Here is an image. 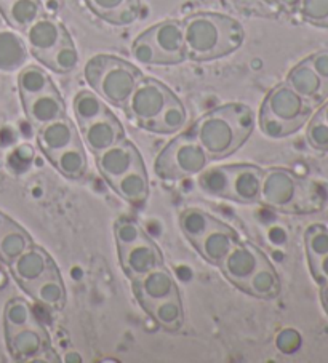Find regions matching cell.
Instances as JSON below:
<instances>
[{
	"mask_svg": "<svg viewBox=\"0 0 328 363\" xmlns=\"http://www.w3.org/2000/svg\"><path fill=\"white\" fill-rule=\"evenodd\" d=\"M255 128V116L248 106L232 103L208 112L194 125L191 133L210 160L234 154Z\"/></svg>",
	"mask_w": 328,
	"mask_h": 363,
	"instance_id": "1",
	"label": "cell"
},
{
	"mask_svg": "<svg viewBox=\"0 0 328 363\" xmlns=\"http://www.w3.org/2000/svg\"><path fill=\"white\" fill-rule=\"evenodd\" d=\"M186 55L192 61H213L237 52L245 40L242 24L231 16L200 11L182 21Z\"/></svg>",
	"mask_w": 328,
	"mask_h": 363,
	"instance_id": "2",
	"label": "cell"
},
{
	"mask_svg": "<svg viewBox=\"0 0 328 363\" xmlns=\"http://www.w3.org/2000/svg\"><path fill=\"white\" fill-rule=\"evenodd\" d=\"M85 80L93 91L116 108H125V104L144 77L135 65L111 55H97L87 61Z\"/></svg>",
	"mask_w": 328,
	"mask_h": 363,
	"instance_id": "3",
	"label": "cell"
},
{
	"mask_svg": "<svg viewBox=\"0 0 328 363\" xmlns=\"http://www.w3.org/2000/svg\"><path fill=\"white\" fill-rule=\"evenodd\" d=\"M260 202L277 210L309 211L317 210L312 203L320 202V199L311 189V184L295 177L292 172L273 168L264 172Z\"/></svg>",
	"mask_w": 328,
	"mask_h": 363,
	"instance_id": "4",
	"label": "cell"
},
{
	"mask_svg": "<svg viewBox=\"0 0 328 363\" xmlns=\"http://www.w3.org/2000/svg\"><path fill=\"white\" fill-rule=\"evenodd\" d=\"M208 155L194 135L176 136L157 155L154 170L162 179H182L202 173L208 165Z\"/></svg>",
	"mask_w": 328,
	"mask_h": 363,
	"instance_id": "5",
	"label": "cell"
},
{
	"mask_svg": "<svg viewBox=\"0 0 328 363\" xmlns=\"http://www.w3.org/2000/svg\"><path fill=\"white\" fill-rule=\"evenodd\" d=\"M175 98L176 95L165 84L155 79L143 77L124 109L130 118L144 127L151 121H154Z\"/></svg>",
	"mask_w": 328,
	"mask_h": 363,
	"instance_id": "6",
	"label": "cell"
},
{
	"mask_svg": "<svg viewBox=\"0 0 328 363\" xmlns=\"http://www.w3.org/2000/svg\"><path fill=\"white\" fill-rule=\"evenodd\" d=\"M263 108L279 121L301 128L311 116L314 106L300 96L290 85L279 84L268 93Z\"/></svg>",
	"mask_w": 328,
	"mask_h": 363,
	"instance_id": "7",
	"label": "cell"
},
{
	"mask_svg": "<svg viewBox=\"0 0 328 363\" xmlns=\"http://www.w3.org/2000/svg\"><path fill=\"white\" fill-rule=\"evenodd\" d=\"M143 34L148 37L157 50L163 66L180 65V62L187 60L182 21H162L151 29L144 30Z\"/></svg>",
	"mask_w": 328,
	"mask_h": 363,
	"instance_id": "8",
	"label": "cell"
},
{
	"mask_svg": "<svg viewBox=\"0 0 328 363\" xmlns=\"http://www.w3.org/2000/svg\"><path fill=\"white\" fill-rule=\"evenodd\" d=\"M10 269L13 277L24 290L34 286L37 281L47 279L48 275L60 272L52 256L43 248L35 245L29 247L13 262H10Z\"/></svg>",
	"mask_w": 328,
	"mask_h": 363,
	"instance_id": "9",
	"label": "cell"
},
{
	"mask_svg": "<svg viewBox=\"0 0 328 363\" xmlns=\"http://www.w3.org/2000/svg\"><path fill=\"white\" fill-rule=\"evenodd\" d=\"M67 39H71V35L66 28L45 15H42L24 30V40L37 61L45 60L55 48H58Z\"/></svg>",
	"mask_w": 328,
	"mask_h": 363,
	"instance_id": "10",
	"label": "cell"
},
{
	"mask_svg": "<svg viewBox=\"0 0 328 363\" xmlns=\"http://www.w3.org/2000/svg\"><path fill=\"white\" fill-rule=\"evenodd\" d=\"M141 154L135 147L133 143H130L127 138L114 146L107 147L106 151L97 154V167L99 173L103 174L104 179L111 186L116 181L129 173L131 168H135L138 164H141Z\"/></svg>",
	"mask_w": 328,
	"mask_h": 363,
	"instance_id": "11",
	"label": "cell"
},
{
	"mask_svg": "<svg viewBox=\"0 0 328 363\" xmlns=\"http://www.w3.org/2000/svg\"><path fill=\"white\" fill-rule=\"evenodd\" d=\"M264 256L256 247L250 245V243H242L239 240L234 247H232L228 256L223 259L222 267L223 274L228 277L229 281H232L236 286L244 290V286L247 285L251 275L260 267L261 262L264 261Z\"/></svg>",
	"mask_w": 328,
	"mask_h": 363,
	"instance_id": "12",
	"label": "cell"
},
{
	"mask_svg": "<svg viewBox=\"0 0 328 363\" xmlns=\"http://www.w3.org/2000/svg\"><path fill=\"white\" fill-rule=\"evenodd\" d=\"M7 346L16 360H35L50 350V337L39 323L7 330Z\"/></svg>",
	"mask_w": 328,
	"mask_h": 363,
	"instance_id": "13",
	"label": "cell"
},
{
	"mask_svg": "<svg viewBox=\"0 0 328 363\" xmlns=\"http://www.w3.org/2000/svg\"><path fill=\"white\" fill-rule=\"evenodd\" d=\"M133 290L138 301L141 303L144 309L151 304L170 298L175 293H180L176 280L165 266L155 267L144 274L143 277L133 280Z\"/></svg>",
	"mask_w": 328,
	"mask_h": 363,
	"instance_id": "14",
	"label": "cell"
},
{
	"mask_svg": "<svg viewBox=\"0 0 328 363\" xmlns=\"http://www.w3.org/2000/svg\"><path fill=\"white\" fill-rule=\"evenodd\" d=\"M80 128L87 147L94 155L106 151L107 147L114 146V144L127 138L122 123L119 122V118L112 112H107V114L94 118V121L85 123Z\"/></svg>",
	"mask_w": 328,
	"mask_h": 363,
	"instance_id": "15",
	"label": "cell"
},
{
	"mask_svg": "<svg viewBox=\"0 0 328 363\" xmlns=\"http://www.w3.org/2000/svg\"><path fill=\"white\" fill-rule=\"evenodd\" d=\"M121 262L124 272L127 274V277L131 281L143 277L144 274H148L155 267L165 266L159 247L153 240L148 239V237H144L143 240L135 243L133 247L122 252Z\"/></svg>",
	"mask_w": 328,
	"mask_h": 363,
	"instance_id": "16",
	"label": "cell"
},
{
	"mask_svg": "<svg viewBox=\"0 0 328 363\" xmlns=\"http://www.w3.org/2000/svg\"><path fill=\"white\" fill-rule=\"evenodd\" d=\"M21 101L29 122L35 125L37 128L66 116L65 99L55 85L40 95L21 99Z\"/></svg>",
	"mask_w": 328,
	"mask_h": 363,
	"instance_id": "17",
	"label": "cell"
},
{
	"mask_svg": "<svg viewBox=\"0 0 328 363\" xmlns=\"http://www.w3.org/2000/svg\"><path fill=\"white\" fill-rule=\"evenodd\" d=\"M79 141L77 130L67 116L56 118V121L42 125L37 133V143H39L40 151L48 159H53L56 154L65 151L66 147L72 146Z\"/></svg>",
	"mask_w": 328,
	"mask_h": 363,
	"instance_id": "18",
	"label": "cell"
},
{
	"mask_svg": "<svg viewBox=\"0 0 328 363\" xmlns=\"http://www.w3.org/2000/svg\"><path fill=\"white\" fill-rule=\"evenodd\" d=\"M264 172L260 167L242 164L234 165L232 172L231 200L244 205H253L260 202Z\"/></svg>",
	"mask_w": 328,
	"mask_h": 363,
	"instance_id": "19",
	"label": "cell"
},
{
	"mask_svg": "<svg viewBox=\"0 0 328 363\" xmlns=\"http://www.w3.org/2000/svg\"><path fill=\"white\" fill-rule=\"evenodd\" d=\"M237 242L239 235L236 230L228 224L222 223L202 237L195 248L199 250L200 256L207 262H210L213 266H219Z\"/></svg>",
	"mask_w": 328,
	"mask_h": 363,
	"instance_id": "20",
	"label": "cell"
},
{
	"mask_svg": "<svg viewBox=\"0 0 328 363\" xmlns=\"http://www.w3.org/2000/svg\"><path fill=\"white\" fill-rule=\"evenodd\" d=\"M285 84L292 86L300 96L305 98L312 106L320 104L328 96V89L324 80L317 76V72L314 71L306 60L290 71Z\"/></svg>",
	"mask_w": 328,
	"mask_h": 363,
	"instance_id": "21",
	"label": "cell"
},
{
	"mask_svg": "<svg viewBox=\"0 0 328 363\" xmlns=\"http://www.w3.org/2000/svg\"><path fill=\"white\" fill-rule=\"evenodd\" d=\"M88 9L101 20L127 26L135 23L141 15V0H85Z\"/></svg>",
	"mask_w": 328,
	"mask_h": 363,
	"instance_id": "22",
	"label": "cell"
},
{
	"mask_svg": "<svg viewBox=\"0 0 328 363\" xmlns=\"http://www.w3.org/2000/svg\"><path fill=\"white\" fill-rule=\"evenodd\" d=\"M119 196H121L125 202L131 205H143L148 200L149 196V178L146 167L141 162L135 168H131L129 173L119 178L114 184H112Z\"/></svg>",
	"mask_w": 328,
	"mask_h": 363,
	"instance_id": "23",
	"label": "cell"
},
{
	"mask_svg": "<svg viewBox=\"0 0 328 363\" xmlns=\"http://www.w3.org/2000/svg\"><path fill=\"white\" fill-rule=\"evenodd\" d=\"M28 43L15 33L2 30L0 33V71L15 72L28 61Z\"/></svg>",
	"mask_w": 328,
	"mask_h": 363,
	"instance_id": "24",
	"label": "cell"
},
{
	"mask_svg": "<svg viewBox=\"0 0 328 363\" xmlns=\"http://www.w3.org/2000/svg\"><path fill=\"white\" fill-rule=\"evenodd\" d=\"M0 13L11 28L24 33L43 15V7L40 0H10L4 9H0Z\"/></svg>",
	"mask_w": 328,
	"mask_h": 363,
	"instance_id": "25",
	"label": "cell"
},
{
	"mask_svg": "<svg viewBox=\"0 0 328 363\" xmlns=\"http://www.w3.org/2000/svg\"><path fill=\"white\" fill-rule=\"evenodd\" d=\"M242 291H247L248 295H253L260 299H273L280 291V280L277 275L274 266L270 264L268 258L256 269L255 274L251 275L247 285L244 286Z\"/></svg>",
	"mask_w": 328,
	"mask_h": 363,
	"instance_id": "26",
	"label": "cell"
},
{
	"mask_svg": "<svg viewBox=\"0 0 328 363\" xmlns=\"http://www.w3.org/2000/svg\"><path fill=\"white\" fill-rule=\"evenodd\" d=\"M33 245L31 235L15 221L10 220L7 226L0 230V259L7 264L13 262L18 256Z\"/></svg>",
	"mask_w": 328,
	"mask_h": 363,
	"instance_id": "27",
	"label": "cell"
},
{
	"mask_svg": "<svg viewBox=\"0 0 328 363\" xmlns=\"http://www.w3.org/2000/svg\"><path fill=\"white\" fill-rule=\"evenodd\" d=\"M50 162H52L62 177L69 179H80L82 177H85L88 170L87 154L80 140L74 143L72 146L66 147L65 151L56 154L53 159H50Z\"/></svg>",
	"mask_w": 328,
	"mask_h": 363,
	"instance_id": "28",
	"label": "cell"
},
{
	"mask_svg": "<svg viewBox=\"0 0 328 363\" xmlns=\"http://www.w3.org/2000/svg\"><path fill=\"white\" fill-rule=\"evenodd\" d=\"M35 301L52 309H62L66 304V288L62 284L61 274L56 272L47 279L37 281L34 286L26 290Z\"/></svg>",
	"mask_w": 328,
	"mask_h": 363,
	"instance_id": "29",
	"label": "cell"
},
{
	"mask_svg": "<svg viewBox=\"0 0 328 363\" xmlns=\"http://www.w3.org/2000/svg\"><path fill=\"white\" fill-rule=\"evenodd\" d=\"M222 224L217 218L208 215L207 211L200 208H187L180 215V228L186 239L195 247L202 237L210 233L213 228Z\"/></svg>",
	"mask_w": 328,
	"mask_h": 363,
	"instance_id": "30",
	"label": "cell"
},
{
	"mask_svg": "<svg viewBox=\"0 0 328 363\" xmlns=\"http://www.w3.org/2000/svg\"><path fill=\"white\" fill-rule=\"evenodd\" d=\"M187 123V112L182 103L176 96L173 101L167 104V108L163 109L159 116H157L154 121L144 125L143 128H146L153 133L159 135H173L181 128H185Z\"/></svg>",
	"mask_w": 328,
	"mask_h": 363,
	"instance_id": "31",
	"label": "cell"
},
{
	"mask_svg": "<svg viewBox=\"0 0 328 363\" xmlns=\"http://www.w3.org/2000/svg\"><path fill=\"white\" fill-rule=\"evenodd\" d=\"M232 172H234V165H222L202 172L199 173V187L207 196L231 200Z\"/></svg>",
	"mask_w": 328,
	"mask_h": 363,
	"instance_id": "32",
	"label": "cell"
},
{
	"mask_svg": "<svg viewBox=\"0 0 328 363\" xmlns=\"http://www.w3.org/2000/svg\"><path fill=\"white\" fill-rule=\"evenodd\" d=\"M146 311L160 327L170 331L180 330L182 320H185V311H182L180 293H175L170 298L148 306Z\"/></svg>",
	"mask_w": 328,
	"mask_h": 363,
	"instance_id": "33",
	"label": "cell"
},
{
	"mask_svg": "<svg viewBox=\"0 0 328 363\" xmlns=\"http://www.w3.org/2000/svg\"><path fill=\"white\" fill-rule=\"evenodd\" d=\"M72 108L80 127H84L85 123L107 114V112H111L109 108H107V104L104 103V99L101 98L97 91L92 90H80L77 95L74 96Z\"/></svg>",
	"mask_w": 328,
	"mask_h": 363,
	"instance_id": "34",
	"label": "cell"
},
{
	"mask_svg": "<svg viewBox=\"0 0 328 363\" xmlns=\"http://www.w3.org/2000/svg\"><path fill=\"white\" fill-rule=\"evenodd\" d=\"M55 84L50 79L48 72L40 66H26L20 71L18 76V89H20L21 99L33 98L35 95H40L48 89H52Z\"/></svg>",
	"mask_w": 328,
	"mask_h": 363,
	"instance_id": "35",
	"label": "cell"
},
{
	"mask_svg": "<svg viewBox=\"0 0 328 363\" xmlns=\"http://www.w3.org/2000/svg\"><path fill=\"white\" fill-rule=\"evenodd\" d=\"M40 62L48 69H52L56 74H69L79 65V52L75 48L72 39H67Z\"/></svg>",
	"mask_w": 328,
	"mask_h": 363,
	"instance_id": "36",
	"label": "cell"
},
{
	"mask_svg": "<svg viewBox=\"0 0 328 363\" xmlns=\"http://www.w3.org/2000/svg\"><path fill=\"white\" fill-rule=\"evenodd\" d=\"M4 322H5V331L23 328V327H28V325L37 323L31 306L21 298L10 299L7 306H5Z\"/></svg>",
	"mask_w": 328,
	"mask_h": 363,
	"instance_id": "37",
	"label": "cell"
},
{
	"mask_svg": "<svg viewBox=\"0 0 328 363\" xmlns=\"http://www.w3.org/2000/svg\"><path fill=\"white\" fill-rule=\"evenodd\" d=\"M114 234H116L119 253H122L127 248L133 247L135 243H138L146 237L140 224L133 220H130V218H119L114 226Z\"/></svg>",
	"mask_w": 328,
	"mask_h": 363,
	"instance_id": "38",
	"label": "cell"
},
{
	"mask_svg": "<svg viewBox=\"0 0 328 363\" xmlns=\"http://www.w3.org/2000/svg\"><path fill=\"white\" fill-rule=\"evenodd\" d=\"M305 242L309 262L322 258L328 253V229L320 224H312L306 230Z\"/></svg>",
	"mask_w": 328,
	"mask_h": 363,
	"instance_id": "39",
	"label": "cell"
},
{
	"mask_svg": "<svg viewBox=\"0 0 328 363\" xmlns=\"http://www.w3.org/2000/svg\"><path fill=\"white\" fill-rule=\"evenodd\" d=\"M260 128L263 131V135H266L270 140H280V138H285L300 130L298 127H295V125L282 122L273 114H269L263 106L260 111Z\"/></svg>",
	"mask_w": 328,
	"mask_h": 363,
	"instance_id": "40",
	"label": "cell"
},
{
	"mask_svg": "<svg viewBox=\"0 0 328 363\" xmlns=\"http://www.w3.org/2000/svg\"><path fill=\"white\" fill-rule=\"evenodd\" d=\"M298 11L305 21L315 26H325L328 21V0H301Z\"/></svg>",
	"mask_w": 328,
	"mask_h": 363,
	"instance_id": "41",
	"label": "cell"
},
{
	"mask_svg": "<svg viewBox=\"0 0 328 363\" xmlns=\"http://www.w3.org/2000/svg\"><path fill=\"white\" fill-rule=\"evenodd\" d=\"M131 55H133V58L138 62H141V65L163 66L159 53H157V50L154 48L153 43H151V40L144 34L136 37V40L133 42V47H131Z\"/></svg>",
	"mask_w": 328,
	"mask_h": 363,
	"instance_id": "42",
	"label": "cell"
},
{
	"mask_svg": "<svg viewBox=\"0 0 328 363\" xmlns=\"http://www.w3.org/2000/svg\"><path fill=\"white\" fill-rule=\"evenodd\" d=\"M307 141L317 151L328 152V123L319 114L309 123Z\"/></svg>",
	"mask_w": 328,
	"mask_h": 363,
	"instance_id": "43",
	"label": "cell"
},
{
	"mask_svg": "<svg viewBox=\"0 0 328 363\" xmlns=\"http://www.w3.org/2000/svg\"><path fill=\"white\" fill-rule=\"evenodd\" d=\"M275 346L282 354L292 355L301 347V336L296 330L285 328L275 336Z\"/></svg>",
	"mask_w": 328,
	"mask_h": 363,
	"instance_id": "44",
	"label": "cell"
},
{
	"mask_svg": "<svg viewBox=\"0 0 328 363\" xmlns=\"http://www.w3.org/2000/svg\"><path fill=\"white\" fill-rule=\"evenodd\" d=\"M311 67L317 72V76L324 80V84L328 89V50H324V52H319L312 55L311 58L306 60Z\"/></svg>",
	"mask_w": 328,
	"mask_h": 363,
	"instance_id": "45",
	"label": "cell"
},
{
	"mask_svg": "<svg viewBox=\"0 0 328 363\" xmlns=\"http://www.w3.org/2000/svg\"><path fill=\"white\" fill-rule=\"evenodd\" d=\"M309 264H311V272L315 281H319L320 285L328 281V253L319 259L309 262Z\"/></svg>",
	"mask_w": 328,
	"mask_h": 363,
	"instance_id": "46",
	"label": "cell"
},
{
	"mask_svg": "<svg viewBox=\"0 0 328 363\" xmlns=\"http://www.w3.org/2000/svg\"><path fill=\"white\" fill-rule=\"evenodd\" d=\"M273 4H277L283 10L290 11V13H293V11H298L301 0H273Z\"/></svg>",
	"mask_w": 328,
	"mask_h": 363,
	"instance_id": "47",
	"label": "cell"
},
{
	"mask_svg": "<svg viewBox=\"0 0 328 363\" xmlns=\"http://www.w3.org/2000/svg\"><path fill=\"white\" fill-rule=\"evenodd\" d=\"M62 360L66 363H82V355L79 352H74V350H69V352L65 354Z\"/></svg>",
	"mask_w": 328,
	"mask_h": 363,
	"instance_id": "48",
	"label": "cell"
},
{
	"mask_svg": "<svg viewBox=\"0 0 328 363\" xmlns=\"http://www.w3.org/2000/svg\"><path fill=\"white\" fill-rule=\"evenodd\" d=\"M320 299H322V304H324L325 311L328 312V281H325V284H322V288H320Z\"/></svg>",
	"mask_w": 328,
	"mask_h": 363,
	"instance_id": "49",
	"label": "cell"
},
{
	"mask_svg": "<svg viewBox=\"0 0 328 363\" xmlns=\"http://www.w3.org/2000/svg\"><path fill=\"white\" fill-rule=\"evenodd\" d=\"M9 221H10V218L7 215H4L2 211H0V230H2L5 226H7Z\"/></svg>",
	"mask_w": 328,
	"mask_h": 363,
	"instance_id": "50",
	"label": "cell"
},
{
	"mask_svg": "<svg viewBox=\"0 0 328 363\" xmlns=\"http://www.w3.org/2000/svg\"><path fill=\"white\" fill-rule=\"evenodd\" d=\"M317 114H319L322 118H324V121L328 123V103H325L324 108H322V109L317 112Z\"/></svg>",
	"mask_w": 328,
	"mask_h": 363,
	"instance_id": "51",
	"label": "cell"
},
{
	"mask_svg": "<svg viewBox=\"0 0 328 363\" xmlns=\"http://www.w3.org/2000/svg\"><path fill=\"white\" fill-rule=\"evenodd\" d=\"M9 2H10V0H0V9H4Z\"/></svg>",
	"mask_w": 328,
	"mask_h": 363,
	"instance_id": "52",
	"label": "cell"
},
{
	"mask_svg": "<svg viewBox=\"0 0 328 363\" xmlns=\"http://www.w3.org/2000/svg\"><path fill=\"white\" fill-rule=\"evenodd\" d=\"M0 280H2V281H7V280H5V274H4V272H0Z\"/></svg>",
	"mask_w": 328,
	"mask_h": 363,
	"instance_id": "53",
	"label": "cell"
},
{
	"mask_svg": "<svg viewBox=\"0 0 328 363\" xmlns=\"http://www.w3.org/2000/svg\"><path fill=\"white\" fill-rule=\"evenodd\" d=\"M266 2H270V4H273V0H266Z\"/></svg>",
	"mask_w": 328,
	"mask_h": 363,
	"instance_id": "54",
	"label": "cell"
},
{
	"mask_svg": "<svg viewBox=\"0 0 328 363\" xmlns=\"http://www.w3.org/2000/svg\"><path fill=\"white\" fill-rule=\"evenodd\" d=\"M325 28H328V21H327V24H325Z\"/></svg>",
	"mask_w": 328,
	"mask_h": 363,
	"instance_id": "55",
	"label": "cell"
}]
</instances>
